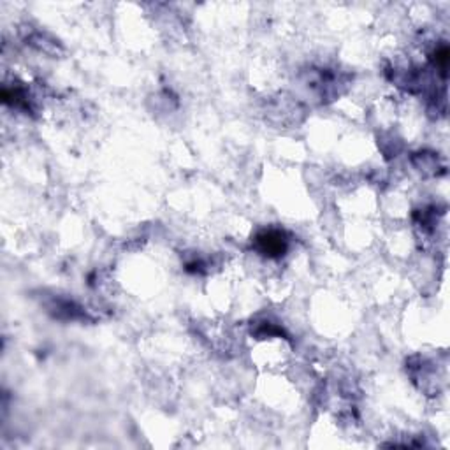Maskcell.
<instances>
[{
  "instance_id": "1",
  "label": "cell",
  "mask_w": 450,
  "mask_h": 450,
  "mask_svg": "<svg viewBox=\"0 0 450 450\" xmlns=\"http://www.w3.org/2000/svg\"><path fill=\"white\" fill-rule=\"evenodd\" d=\"M259 250L269 257H276L282 255L287 248V241L280 230H264L257 236Z\"/></svg>"
}]
</instances>
